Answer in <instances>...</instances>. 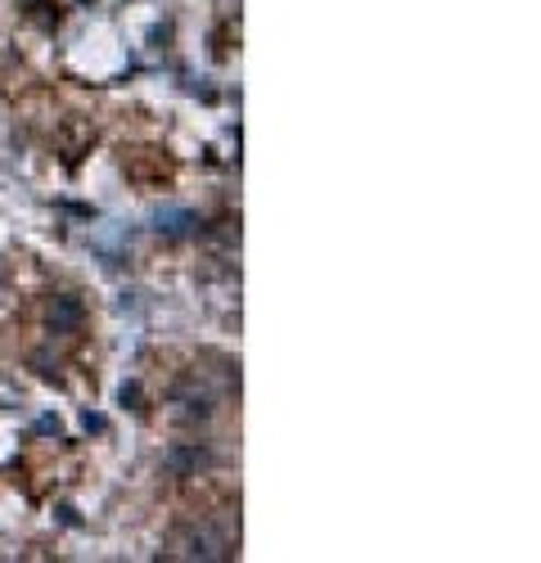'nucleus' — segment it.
Here are the masks:
<instances>
[{"mask_svg": "<svg viewBox=\"0 0 541 563\" xmlns=\"http://www.w3.org/2000/svg\"><path fill=\"white\" fill-rule=\"evenodd\" d=\"M77 320H81L77 298H55V307H51V330H73Z\"/></svg>", "mask_w": 541, "mask_h": 563, "instance_id": "nucleus-5", "label": "nucleus"}, {"mask_svg": "<svg viewBox=\"0 0 541 563\" xmlns=\"http://www.w3.org/2000/svg\"><path fill=\"white\" fill-rule=\"evenodd\" d=\"M154 230H158V234H167V240H186V234L195 230V212H186V208L158 212V217H154Z\"/></svg>", "mask_w": 541, "mask_h": 563, "instance_id": "nucleus-3", "label": "nucleus"}, {"mask_svg": "<svg viewBox=\"0 0 541 563\" xmlns=\"http://www.w3.org/2000/svg\"><path fill=\"white\" fill-rule=\"evenodd\" d=\"M203 464H208V451H203L199 442H186V446H176V451L167 455L172 474H195V468H203Z\"/></svg>", "mask_w": 541, "mask_h": 563, "instance_id": "nucleus-4", "label": "nucleus"}, {"mask_svg": "<svg viewBox=\"0 0 541 563\" xmlns=\"http://www.w3.org/2000/svg\"><path fill=\"white\" fill-rule=\"evenodd\" d=\"M212 410H217V397L208 388H199V379L180 384L172 393V419L176 424H203V419H212Z\"/></svg>", "mask_w": 541, "mask_h": 563, "instance_id": "nucleus-2", "label": "nucleus"}, {"mask_svg": "<svg viewBox=\"0 0 541 563\" xmlns=\"http://www.w3.org/2000/svg\"><path fill=\"white\" fill-rule=\"evenodd\" d=\"M172 554L195 559V563H221V559H231V537L217 532L212 523H190L172 537Z\"/></svg>", "mask_w": 541, "mask_h": 563, "instance_id": "nucleus-1", "label": "nucleus"}, {"mask_svg": "<svg viewBox=\"0 0 541 563\" xmlns=\"http://www.w3.org/2000/svg\"><path fill=\"white\" fill-rule=\"evenodd\" d=\"M23 401H27L23 384L14 379V374H5V369H0V410H19Z\"/></svg>", "mask_w": 541, "mask_h": 563, "instance_id": "nucleus-6", "label": "nucleus"}]
</instances>
